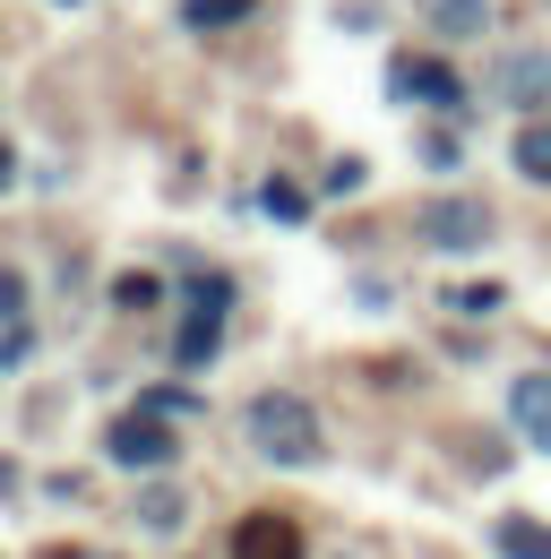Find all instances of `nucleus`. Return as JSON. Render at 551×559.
<instances>
[{
	"label": "nucleus",
	"instance_id": "nucleus-9",
	"mask_svg": "<svg viewBox=\"0 0 551 559\" xmlns=\"http://www.w3.org/2000/svg\"><path fill=\"white\" fill-rule=\"evenodd\" d=\"M500 559H551V525H535V516H500Z\"/></svg>",
	"mask_w": 551,
	"mask_h": 559
},
{
	"label": "nucleus",
	"instance_id": "nucleus-1",
	"mask_svg": "<svg viewBox=\"0 0 551 559\" xmlns=\"http://www.w3.org/2000/svg\"><path fill=\"white\" fill-rule=\"evenodd\" d=\"M250 448L276 456V465H310L319 456V414L302 396H259L250 405Z\"/></svg>",
	"mask_w": 551,
	"mask_h": 559
},
{
	"label": "nucleus",
	"instance_id": "nucleus-7",
	"mask_svg": "<svg viewBox=\"0 0 551 559\" xmlns=\"http://www.w3.org/2000/svg\"><path fill=\"white\" fill-rule=\"evenodd\" d=\"M508 414H517V430H526L535 448H551V370H526V379H517Z\"/></svg>",
	"mask_w": 551,
	"mask_h": 559
},
{
	"label": "nucleus",
	"instance_id": "nucleus-15",
	"mask_svg": "<svg viewBox=\"0 0 551 559\" xmlns=\"http://www.w3.org/2000/svg\"><path fill=\"white\" fill-rule=\"evenodd\" d=\"M61 559H78V551H61Z\"/></svg>",
	"mask_w": 551,
	"mask_h": 559
},
{
	"label": "nucleus",
	"instance_id": "nucleus-13",
	"mask_svg": "<svg viewBox=\"0 0 551 559\" xmlns=\"http://www.w3.org/2000/svg\"><path fill=\"white\" fill-rule=\"evenodd\" d=\"M310 207V199H302V190H293V181H268V215H284V224H293V215Z\"/></svg>",
	"mask_w": 551,
	"mask_h": 559
},
{
	"label": "nucleus",
	"instance_id": "nucleus-12",
	"mask_svg": "<svg viewBox=\"0 0 551 559\" xmlns=\"http://www.w3.org/2000/svg\"><path fill=\"white\" fill-rule=\"evenodd\" d=\"M215 353V310H199L190 328H181V361H207Z\"/></svg>",
	"mask_w": 551,
	"mask_h": 559
},
{
	"label": "nucleus",
	"instance_id": "nucleus-8",
	"mask_svg": "<svg viewBox=\"0 0 551 559\" xmlns=\"http://www.w3.org/2000/svg\"><path fill=\"white\" fill-rule=\"evenodd\" d=\"M422 17H431L448 44H466V35H482V26H491V0H422Z\"/></svg>",
	"mask_w": 551,
	"mask_h": 559
},
{
	"label": "nucleus",
	"instance_id": "nucleus-11",
	"mask_svg": "<svg viewBox=\"0 0 551 559\" xmlns=\"http://www.w3.org/2000/svg\"><path fill=\"white\" fill-rule=\"evenodd\" d=\"M259 0H181V17L190 26H233V17H250Z\"/></svg>",
	"mask_w": 551,
	"mask_h": 559
},
{
	"label": "nucleus",
	"instance_id": "nucleus-6",
	"mask_svg": "<svg viewBox=\"0 0 551 559\" xmlns=\"http://www.w3.org/2000/svg\"><path fill=\"white\" fill-rule=\"evenodd\" d=\"M233 559H302V534L284 516H242L233 525Z\"/></svg>",
	"mask_w": 551,
	"mask_h": 559
},
{
	"label": "nucleus",
	"instance_id": "nucleus-2",
	"mask_svg": "<svg viewBox=\"0 0 551 559\" xmlns=\"http://www.w3.org/2000/svg\"><path fill=\"white\" fill-rule=\"evenodd\" d=\"M104 448H113L121 465H173V421L164 414H121Z\"/></svg>",
	"mask_w": 551,
	"mask_h": 559
},
{
	"label": "nucleus",
	"instance_id": "nucleus-5",
	"mask_svg": "<svg viewBox=\"0 0 551 559\" xmlns=\"http://www.w3.org/2000/svg\"><path fill=\"white\" fill-rule=\"evenodd\" d=\"M500 95L517 112H551V52H508L500 61Z\"/></svg>",
	"mask_w": 551,
	"mask_h": 559
},
{
	"label": "nucleus",
	"instance_id": "nucleus-4",
	"mask_svg": "<svg viewBox=\"0 0 551 559\" xmlns=\"http://www.w3.org/2000/svg\"><path fill=\"white\" fill-rule=\"evenodd\" d=\"M422 241H439V250H474L491 241V215L474 199H439V207H422Z\"/></svg>",
	"mask_w": 551,
	"mask_h": 559
},
{
	"label": "nucleus",
	"instance_id": "nucleus-10",
	"mask_svg": "<svg viewBox=\"0 0 551 559\" xmlns=\"http://www.w3.org/2000/svg\"><path fill=\"white\" fill-rule=\"evenodd\" d=\"M508 155H517V173H526V181H551V121H517Z\"/></svg>",
	"mask_w": 551,
	"mask_h": 559
},
{
	"label": "nucleus",
	"instance_id": "nucleus-3",
	"mask_svg": "<svg viewBox=\"0 0 551 559\" xmlns=\"http://www.w3.org/2000/svg\"><path fill=\"white\" fill-rule=\"evenodd\" d=\"M388 86H397V95H413V104H448V112L466 104L457 70H448V61H431V52H406V61L388 70Z\"/></svg>",
	"mask_w": 551,
	"mask_h": 559
},
{
	"label": "nucleus",
	"instance_id": "nucleus-14",
	"mask_svg": "<svg viewBox=\"0 0 551 559\" xmlns=\"http://www.w3.org/2000/svg\"><path fill=\"white\" fill-rule=\"evenodd\" d=\"M26 353V328H0V361H17Z\"/></svg>",
	"mask_w": 551,
	"mask_h": 559
}]
</instances>
